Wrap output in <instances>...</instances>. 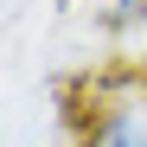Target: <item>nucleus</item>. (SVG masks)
<instances>
[{
	"label": "nucleus",
	"mask_w": 147,
	"mask_h": 147,
	"mask_svg": "<svg viewBox=\"0 0 147 147\" xmlns=\"http://www.w3.org/2000/svg\"><path fill=\"white\" fill-rule=\"evenodd\" d=\"M70 134H77V147H147V96L134 70L90 83L83 102L70 109Z\"/></svg>",
	"instance_id": "obj_1"
},
{
	"label": "nucleus",
	"mask_w": 147,
	"mask_h": 147,
	"mask_svg": "<svg viewBox=\"0 0 147 147\" xmlns=\"http://www.w3.org/2000/svg\"><path fill=\"white\" fill-rule=\"evenodd\" d=\"M109 26H115V32L147 26V0H109Z\"/></svg>",
	"instance_id": "obj_2"
},
{
	"label": "nucleus",
	"mask_w": 147,
	"mask_h": 147,
	"mask_svg": "<svg viewBox=\"0 0 147 147\" xmlns=\"http://www.w3.org/2000/svg\"><path fill=\"white\" fill-rule=\"evenodd\" d=\"M128 70H134V83H141V96H147V51H141V58H134Z\"/></svg>",
	"instance_id": "obj_3"
}]
</instances>
